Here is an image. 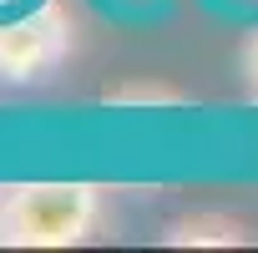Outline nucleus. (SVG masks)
I'll list each match as a JSON object with an SVG mask.
<instances>
[{
	"label": "nucleus",
	"mask_w": 258,
	"mask_h": 253,
	"mask_svg": "<svg viewBox=\"0 0 258 253\" xmlns=\"http://www.w3.org/2000/svg\"><path fill=\"white\" fill-rule=\"evenodd\" d=\"M101 218L96 182H16L6 187L11 248H76Z\"/></svg>",
	"instance_id": "f257e3e1"
},
{
	"label": "nucleus",
	"mask_w": 258,
	"mask_h": 253,
	"mask_svg": "<svg viewBox=\"0 0 258 253\" xmlns=\"http://www.w3.org/2000/svg\"><path fill=\"white\" fill-rule=\"evenodd\" d=\"M71 51V21L56 6H41L21 21L0 26V81H41Z\"/></svg>",
	"instance_id": "f03ea898"
},
{
	"label": "nucleus",
	"mask_w": 258,
	"mask_h": 253,
	"mask_svg": "<svg viewBox=\"0 0 258 253\" xmlns=\"http://www.w3.org/2000/svg\"><path fill=\"white\" fill-rule=\"evenodd\" d=\"M162 243L167 248H243L248 228L238 218H228V213H192V218L167 223Z\"/></svg>",
	"instance_id": "7ed1b4c3"
},
{
	"label": "nucleus",
	"mask_w": 258,
	"mask_h": 253,
	"mask_svg": "<svg viewBox=\"0 0 258 253\" xmlns=\"http://www.w3.org/2000/svg\"><path fill=\"white\" fill-rule=\"evenodd\" d=\"M106 101L111 106H126V101H137V106H172L177 91H167V86H121V91H106Z\"/></svg>",
	"instance_id": "20e7f679"
},
{
	"label": "nucleus",
	"mask_w": 258,
	"mask_h": 253,
	"mask_svg": "<svg viewBox=\"0 0 258 253\" xmlns=\"http://www.w3.org/2000/svg\"><path fill=\"white\" fill-rule=\"evenodd\" d=\"M243 81H248V91H253V101H258V31H253L248 46H243Z\"/></svg>",
	"instance_id": "39448f33"
},
{
	"label": "nucleus",
	"mask_w": 258,
	"mask_h": 253,
	"mask_svg": "<svg viewBox=\"0 0 258 253\" xmlns=\"http://www.w3.org/2000/svg\"><path fill=\"white\" fill-rule=\"evenodd\" d=\"M0 248H11V223H6V187H0Z\"/></svg>",
	"instance_id": "423d86ee"
}]
</instances>
